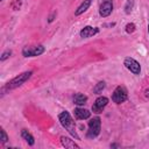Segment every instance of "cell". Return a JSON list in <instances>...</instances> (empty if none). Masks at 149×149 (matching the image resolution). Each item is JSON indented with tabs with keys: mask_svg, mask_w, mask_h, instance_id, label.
Segmentation results:
<instances>
[{
	"mask_svg": "<svg viewBox=\"0 0 149 149\" xmlns=\"http://www.w3.org/2000/svg\"><path fill=\"white\" fill-rule=\"evenodd\" d=\"M61 142H62V146L63 147H65V148H79V146L74 142V141H72L71 139H69V137H65V136H62L61 137Z\"/></svg>",
	"mask_w": 149,
	"mask_h": 149,
	"instance_id": "11",
	"label": "cell"
},
{
	"mask_svg": "<svg viewBox=\"0 0 149 149\" xmlns=\"http://www.w3.org/2000/svg\"><path fill=\"white\" fill-rule=\"evenodd\" d=\"M105 88V83L104 81H99L97 85H95V87L93 88V92L95 93V94H99V93H101V91Z\"/></svg>",
	"mask_w": 149,
	"mask_h": 149,
	"instance_id": "16",
	"label": "cell"
},
{
	"mask_svg": "<svg viewBox=\"0 0 149 149\" xmlns=\"http://www.w3.org/2000/svg\"><path fill=\"white\" fill-rule=\"evenodd\" d=\"M98 33H99V28H97V27H91V26H86V27H84V28L80 30V37L87 38V37L94 36V35L98 34Z\"/></svg>",
	"mask_w": 149,
	"mask_h": 149,
	"instance_id": "9",
	"label": "cell"
},
{
	"mask_svg": "<svg viewBox=\"0 0 149 149\" xmlns=\"http://www.w3.org/2000/svg\"><path fill=\"white\" fill-rule=\"evenodd\" d=\"M128 98V92H127V88L125 86H118L113 94H112V100L115 102V104H121L123 101H126Z\"/></svg>",
	"mask_w": 149,
	"mask_h": 149,
	"instance_id": "4",
	"label": "cell"
},
{
	"mask_svg": "<svg viewBox=\"0 0 149 149\" xmlns=\"http://www.w3.org/2000/svg\"><path fill=\"white\" fill-rule=\"evenodd\" d=\"M91 2H92V0H84V1L81 2V5L77 8V10L74 12V14H76V15H80V14H83L84 12H86V10L88 9V7L91 6Z\"/></svg>",
	"mask_w": 149,
	"mask_h": 149,
	"instance_id": "12",
	"label": "cell"
},
{
	"mask_svg": "<svg viewBox=\"0 0 149 149\" xmlns=\"http://www.w3.org/2000/svg\"><path fill=\"white\" fill-rule=\"evenodd\" d=\"M21 135H22V137L26 140V142L29 144V146H33L34 143H35V140H34V136L27 130V129H22V132H21Z\"/></svg>",
	"mask_w": 149,
	"mask_h": 149,
	"instance_id": "14",
	"label": "cell"
},
{
	"mask_svg": "<svg viewBox=\"0 0 149 149\" xmlns=\"http://www.w3.org/2000/svg\"><path fill=\"white\" fill-rule=\"evenodd\" d=\"M101 129V120L99 116H95L88 121V130H87V137L88 139H95L100 134Z\"/></svg>",
	"mask_w": 149,
	"mask_h": 149,
	"instance_id": "3",
	"label": "cell"
},
{
	"mask_svg": "<svg viewBox=\"0 0 149 149\" xmlns=\"http://www.w3.org/2000/svg\"><path fill=\"white\" fill-rule=\"evenodd\" d=\"M126 31H127L128 34L134 33V31H135V24H134V23H127V24H126Z\"/></svg>",
	"mask_w": 149,
	"mask_h": 149,
	"instance_id": "17",
	"label": "cell"
},
{
	"mask_svg": "<svg viewBox=\"0 0 149 149\" xmlns=\"http://www.w3.org/2000/svg\"><path fill=\"white\" fill-rule=\"evenodd\" d=\"M31 74H33L31 71H27V72H23V73L16 76L15 78H13L10 81H8V83L6 84V86L2 88V91H5V90H14V88L21 86L23 83H26V81L31 77Z\"/></svg>",
	"mask_w": 149,
	"mask_h": 149,
	"instance_id": "2",
	"label": "cell"
},
{
	"mask_svg": "<svg viewBox=\"0 0 149 149\" xmlns=\"http://www.w3.org/2000/svg\"><path fill=\"white\" fill-rule=\"evenodd\" d=\"M148 33H149V24H148Z\"/></svg>",
	"mask_w": 149,
	"mask_h": 149,
	"instance_id": "21",
	"label": "cell"
},
{
	"mask_svg": "<svg viewBox=\"0 0 149 149\" xmlns=\"http://www.w3.org/2000/svg\"><path fill=\"white\" fill-rule=\"evenodd\" d=\"M123 65L130 72H133L134 74H140V72H141V65H140V63L137 61H135L134 58H132V57H126L125 61H123Z\"/></svg>",
	"mask_w": 149,
	"mask_h": 149,
	"instance_id": "5",
	"label": "cell"
},
{
	"mask_svg": "<svg viewBox=\"0 0 149 149\" xmlns=\"http://www.w3.org/2000/svg\"><path fill=\"white\" fill-rule=\"evenodd\" d=\"M86 101H87V97H86L85 94L77 93V94H74V97H73V102H74L76 105L81 106V105H84Z\"/></svg>",
	"mask_w": 149,
	"mask_h": 149,
	"instance_id": "13",
	"label": "cell"
},
{
	"mask_svg": "<svg viewBox=\"0 0 149 149\" xmlns=\"http://www.w3.org/2000/svg\"><path fill=\"white\" fill-rule=\"evenodd\" d=\"M107 104H108V98H106V97H99V98L95 99V101H94V104L92 106V111L94 113L99 114V113H101L104 111V108L107 106Z\"/></svg>",
	"mask_w": 149,
	"mask_h": 149,
	"instance_id": "8",
	"label": "cell"
},
{
	"mask_svg": "<svg viewBox=\"0 0 149 149\" xmlns=\"http://www.w3.org/2000/svg\"><path fill=\"white\" fill-rule=\"evenodd\" d=\"M44 52V47L43 45H36V47H24L22 49V55L26 57H34V56H40L41 54Z\"/></svg>",
	"mask_w": 149,
	"mask_h": 149,
	"instance_id": "6",
	"label": "cell"
},
{
	"mask_svg": "<svg viewBox=\"0 0 149 149\" xmlns=\"http://www.w3.org/2000/svg\"><path fill=\"white\" fill-rule=\"evenodd\" d=\"M58 120H59L61 125H62L76 140H79V136H78V134H77V132H76L74 121L72 120V118H71V115H70L69 112H66V111L62 112V113L58 115Z\"/></svg>",
	"mask_w": 149,
	"mask_h": 149,
	"instance_id": "1",
	"label": "cell"
},
{
	"mask_svg": "<svg viewBox=\"0 0 149 149\" xmlns=\"http://www.w3.org/2000/svg\"><path fill=\"white\" fill-rule=\"evenodd\" d=\"M0 133H1V142H2V143H6V142H7V140H8V136H7L6 132H5V130L1 128Z\"/></svg>",
	"mask_w": 149,
	"mask_h": 149,
	"instance_id": "18",
	"label": "cell"
},
{
	"mask_svg": "<svg viewBox=\"0 0 149 149\" xmlns=\"http://www.w3.org/2000/svg\"><path fill=\"white\" fill-rule=\"evenodd\" d=\"M134 5H135V0H128L126 2V6H125V12L126 14H130L133 8H134Z\"/></svg>",
	"mask_w": 149,
	"mask_h": 149,
	"instance_id": "15",
	"label": "cell"
},
{
	"mask_svg": "<svg viewBox=\"0 0 149 149\" xmlns=\"http://www.w3.org/2000/svg\"><path fill=\"white\" fill-rule=\"evenodd\" d=\"M10 54H12V52H10V50H7V51H5V52L1 55L0 59H1V61H5V59H7V58L10 56Z\"/></svg>",
	"mask_w": 149,
	"mask_h": 149,
	"instance_id": "19",
	"label": "cell"
},
{
	"mask_svg": "<svg viewBox=\"0 0 149 149\" xmlns=\"http://www.w3.org/2000/svg\"><path fill=\"white\" fill-rule=\"evenodd\" d=\"M146 95L149 98V88H147V90H146Z\"/></svg>",
	"mask_w": 149,
	"mask_h": 149,
	"instance_id": "20",
	"label": "cell"
},
{
	"mask_svg": "<svg viewBox=\"0 0 149 149\" xmlns=\"http://www.w3.org/2000/svg\"><path fill=\"white\" fill-rule=\"evenodd\" d=\"M113 10V2L112 0H104L101 2H99V14L102 17H107L108 15H111Z\"/></svg>",
	"mask_w": 149,
	"mask_h": 149,
	"instance_id": "7",
	"label": "cell"
},
{
	"mask_svg": "<svg viewBox=\"0 0 149 149\" xmlns=\"http://www.w3.org/2000/svg\"><path fill=\"white\" fill-rule=\"evenodd\" d=\"M73 114H74L76 119H78V120H85V119H88V118H90L91 112H90L88 109H86V108H80V107H78V108H74Z\"/></svg>",
	"mask_w": 149,
	"mask_h": 149,
	"instance_id": "10",
	"label": "cell"
}]
</instances>
